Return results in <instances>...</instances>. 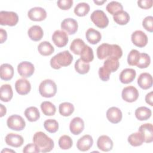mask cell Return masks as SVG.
<instances>
[{
  "mask_svg": "<svg viewBox=\"0 0 153 153\" xmlns=\"http://www.w3.org/2000/svg\"><path fill=\"white\" fill-rule=\"evenodd\" d=\"M151 58L150 56L145 53H140V57L136 66L140 69L146 68L150 65Z\"/></svg>",
  "mask_w": 153,
  "mask_h": 153,
  "instance_id": "cell-42",
  "label": "cell"
},
{
  "mask_svg": "<svg viewBox=\"0 0 153 153\" xmlns=\"http://www.w3.org/2000/svg\"><path fill=\"white\" fill-rule=\"evenodd\" d=\"M112 53L110 57L109 58H112L118 60L122 57L123 55V50L121 48L117 45V44H112Z\"/></svg>",
  "mask_w": 153,
  "mask_h": 153,
  "instance_id": "cell-45",
  "label": "cell"
},
{
  "mask_svg": "<svg viewBox=\"0 0 153 153\" xmlns=\"http://www.w3.org/2000/svg\"><path fill=\"white\" fill-rule=\"evenodd\" d=\"M80 59L84 62L89 63L93 61L94 59L93 51L92 48L87 45H85L80 54Z\"/></svg>",
  "mask_w": 153,
  "mask_h": 153,
  "instance_id": "cell-36",
  "label": "cell"
},
{
  "mask_svg": "<svg viewBox=\"0 0 153 153\" xmlns=\"http://www.w3.org/2000/svg\"><path fill=\"white\" fill-rule=\"evenodd\" d=\"M139 91L136 87L133 85H129L124 87L121 93L123 99L129 103L135 102L139 97Z\"/></svg>",
  "mask_w": 153,
  "mask_h": 153,
  "instance_id": "cell-7",
  "label": "cell"
},
{
  "mask_svg": "<svg viewBox=\"0 0 153 153\" xmlns=\"http://www.w3.org/2000/svg\"><path fill=\"white\" fill-rule=\"evenodd\" d=\"M0 38H1V43L2 44L7 40V33L5 30L2 28H0Z\"/></svg>",
  "mask_w": 153,
  "mask_h": 153,
  "instance_id": "cell-50",
  "label": "cell"
},
{
  "mask_svg": "<svg viewBox=\"0 0 153 153\" xmlns=\"http://www.w3.org/2000/svg\"><path fill=\"white\" fill-rule=\"evenodd\" d=\"M140 53L137 50H131L127 56V63L130 66H136L139 57Z\"/></svg>",
  "mask_w": 153,
  "mask_h": 153,
  "instance_id": "cell-43",
  "label": "cell"
},
{
  "mask_svg": "<svg viewBox=\"0 0 153 153\" xmlns=\"http://www.w3.org/2000/svg\"><path fill=\"white\" fill-rule=\"evenodd\" d=\"M7 124L10 129L15 131H21L26 126V123L24 119L19 115H12L10 116L7 120Z\"/></svg>",
  "mask_w": 153,
  "mask_h": 153,
  "instance_id": "cell-6",
  "label": "cell"
},
{
  "mask_svg": "<svg viewBox=\"0 0 153 153\" xmlns=\"http://www.w3.org/2000/svg\"><path fill=\"white\" fill-rule=\"evenodd\" d=\"M84 128V122L80 117H75L70 122L69 129L72 134H79Z\"/></svg>",
  "mask_w": 153,
  "mask_h": 153,
  "instance_id": "cell-18",
  "label": "cell"
},
{
  "mask_svg": "<svg viewBox=\"0 0 153 153\" xmlns=\"http://www.w3.org/2000/svg\"><path fill=\"white\" fill-rule=\"evenodd\" d=\"M136 75V71L131 68L123 69L120 74V81L123 84H129L135 78Z\"/></svg>",
  "mask_w": 153,
  "mask_h": 153,
  "instance_id": "cell-21",
  "label": "cell"
},
{
  "mask_svg": "<svg viewBox=\"0 0 153 153\" xmlns=\"http://www.w3.org/2000/svg\"><path fill=\"white\" fill-rule=\"evenodd\" d=\"M128 143L133 146H139L144 142L143 137L140 132H136L131 134L127 139Z\"/></svg>",
  "mask_w": 153,
  "mask_h": 153,
  "instance_id": "cell-34",
  "label": "cell"
},
{
  "mask_svg": "<svg viewBox=\"0 0 153 153\" xmlns=\"http://www.w3.org/2000/svg\"><path fill=\"white\" fill-rule=\"evenodd\" d=\"M152 91H151L149 93H148V94H146V96H145V101L146 102V103H148V105H149L150 106H153V103H152Z\"/></svg>",
  "mask_w": 153,
  "mask_h": 153,
  "instance_id": "cell-51",
  "label": "cell"
},
{
  "mask_svg": "<svg viewBox=\"0 0 153 153\" xmlns=\"http://www.w3.org/2000/svg\"><path fill=\"white\" fill-rule=\"evenodd\" d=\"M14 75V68L8 63H3L0 67V77L2 80L9 81Z\"/></svg>",
  "mask_w": 153,
  "mask_h": 153,
  "instance_id": "cell-23",
  "label": "cell"
},
{
  "mask_svg": "<svg viewBox=\"0 0 153 153\" xmlns=\"http://www.w3.org/2000/svg\"><path fill=\"white\" fill-rule=\"evenodd\" d=\"M138 131L140 132L145 143H151L153 141V126L151 123H145L141 125Z\"/></svg>",
  "mask_w": 153,
  "mask_h": 153,
  "instance_id": "cell-13",
  "label": "cell"
},
{
  "mask_svg": "<svg viewBox=\"0 0 153 153\" xmlns=\"http://www.w3.org/2000/svg\"><path fill=\"white\" fill-rule=\"evenodd\" d=\"M35 71L33 65L27 61L20 62L17 66V71L19 75L24 78L31 76Z\"/></svg>",
  "mask_w": 153,
  "mask_h": 153,
  "instance_id": "cell-8",
  "label": "cell"
},
{
  "mask_svg": "<svg viewBox=\"0 0 153 153\" xmlns=\"http://www.w3.org/2000/svg\"><path fill=\"white\" fill-rule=\"evenodd\" d=\"M93 143V139L89 134L84 135L79 138L76 143V147L81 151H87L89 150Z\"/></svg>",
  "mask_w": 153,
  "mask_h": 153,
  "instance_id": "cell-19",
  "label": "cell"
},
{
  "mask_svg": "<svg viewBox=\"0 0 153 153\" xmlns=\"http://www.w3.org/2000/svg\"><path fill=\"white\" fill-rule=\"evenodd\" d=\"M52 41L57 47L60 48L66 45L69 39L65 32L61 30H57L53 33Z\"/></svg>",
  "mask_w": 153,
  "mask_h": 153,
  "instance_id": "cell-10",
  "label": "cell"
},
{
  "mask_svg": "<svg viewBox=\"0 0 153 153\" xmlns=\"http://www.w3.org/2000/svg\"><path fill=\"white\" fill-rule=\"evenodd\" d=\"M24 114L30 122L36 121L40 118L39 111L35 106H30L27 108L24 112Z\"/></svg>",
  "mask_w": 153,
  "mask_h": 153,
  "instance_id": "cell-27",
  "label": "cell"
},
{
  "mask_svg": "<svg viewBox=\"0 0 153 153\" xmlns=\"http://www.w3.org/2000/svg\"><path fill=\"white\" fill-rule=\"evenodd\" d=\"M59 111L62 116L69 117L74 112V106L71 103L63 102L59 105Z\"/></svg>",
  "mask_w": 153,
  "mask_h": 153,
  "instance_id": "cell-33",
  "label": "cell"
},
{
  "mask_svg": "<svg viewBox=\"0 0 153 153\" xmlns=\"http://www.w3.org/2000/svg\"><path fill=\"white\" fill-rule=\"evenodd\" d=\"M112 44L103 43L100 45L97 48V56L99 59L103 60L110 57L112 54Z\"/></svg>",
  "mask_w": 153,
  "mask_h": 153,
  "instance_id": "cell-22",
  "label": "cell"
},
{
  "mask_svg": "<svg viewBox=\"0 0 153 153\" xmlns=\"http://www.w3.org/2000/svg\"><path fill=\"white\" fill-rule=\"evenodd\" d=\"M85 45V44L83 40L79 38H76L74 39L71 42L70 45V50L75 54L80 55Z\"/></svg>",
  "mask_w": 153,
  "mask_h": 153,
  "instance_id": "cell-30",
  "label": "cell"
},
{
  "mask_svg": "<svg viewBox=\"0 0 153 153\" xmlns=\"http://www.w3.org/2000/svg\"><path fill=\"white\" fill-rule=\"evenodd\" d=\"M106 10L111 14L114 16L115 14L123 10V7L121 3L117 1H111L108 4L106 7Z\"/></svg>",
  "mask_w": 153,
  "mask_h": 153,
  "instance_id": "cell-39",
  "label": "cell"
},
{
  "mask_svg": "<svg viewBox=\"0 0 153 153\" xmlns=\"http://www.w3.org/2000/svg\"><path fill=\"white\" fill-rule=\"evenodd\" d=\"M33 141L41 152H47L51 151L54 146V141L42 131L36 132L33 137Z\"/></svg>",
  "mask_w": 153,
  "mask_h": 153,
  "instance_id": "cell-1",
  "label": "cell"
},
{
  "mask_svg": "<svg viewBox=\"0 0 153 153\" xmlns=\"http://www.w3.org/2000/svg\"><path fill=\"white\" fill-rule=\"evenodd\" d=\"M75 69L79 74H85L90 70L89 63L83 62L81 59H78L75 63Z\"/></svg>",
  "mask_w": 153,
  "mask_h": 153,
  "instance_id": "cell-37",
  "label": "cell"
},
{
  "mask_svg": "<svg viewBox=\"0 0 153 153\" xmlns=\"http://www.w3.org/2000/svg\"><path fill=\"white\" fill-rule=\"evenodd\" d=\"M98 73L99 78L101 80H102L103 81H107L109 79L110 74L111 72L103 66L99 69Z\"/></svg>",
  "mask_w": 153,
  "mask_h": 153,
  "instance_id": "cell-46",
  "label": "cell"
},
{
  "mask_svg": "<svg viewBox=\"0 0 153 153\" xmlns=\"http://www.w3.org/2000/svg\"><path fill=\"white\" fill-rule=\"evenodd\" d=\"M90 5L86 2L78 3L74 8V13L79 17L86 16L90 11Z\"/></svg>",
  "mask_w": 153,
  "mask_h": 153,
  "instance_id": "cell-35",
  "label": "cell"
},
{
  "mask_svg": "<svg viewBox=\"0 0 153 153\" xmlns=\"http://www.w3.org/2000/svg\"><path fill=\"white\" fill-rule=\"evenodd\" d=\"M73 60V56L69 51L60 52L53 56L50 60V65L54 69H59L62 66L70 65Z\"/></svg>",
  "mask_w": 153,
  "mask_h": 153,
  "instance_id": "cell-2",
  "label": "cell"
},
{
  "mask_svg": "<svg viewBox=\"0 0 153 153\" xmlns=\"http://www.w3.org/2000/svg\"><path fill=\"white\" fill-rule=\"evenodd\" d=\"M5 143L12 147H20L24 142L23 137L20 135L13 133H8L5 138Z\"/></svg>",
  "mask_w": 153,
  "mask_h": 153,
  "instance_id": "cell-17",
  "label": "cell"
},
{
  "mask_svg": "<svg viewBox=\"0 0 153 153\" xmlns=\"http://www.w3.org/2000/svg\"><path fill=\"white\" fill-rule=\"evenodd\" d=\"M44 127L49 133H54L59 129V123L54 119H48L44 121Z\"/></svg>",
  "mask_w": 153,
  "mask_h": 153,
  "instance_id": "cell-40",
  "label": "cell"
},
{
  "mask_svg": "<svg viewBox=\"0 0 153 153\" xmlns=\"http://www.w3.org/2000/svg\"><path fill=\"white\" fill-rule=\"evenodd\" d=\"M137 84L143 90L150 88L152 86V77L151 75L148 72L140 74L137 78Z\"/></svg>",
  "mask_w": 153,
  "mask_h": 153,
  "instance_id": "cell-20",
  "label": "cell"
},
{
  "mask_svg": "<svg viewBox=\"0 0 153 153\" xmlns=\"http://www.w3.org/2000/svg\"><path fill=\"white\" fill-rule=\"evenodd\" d=\"M135 116L140 121H145L148 120L152 114L151 110L146 106H140L135 111Z\"/></svg>",
  "mask_w": 153,
  "mask_h": 153,
  "instance_id": "cell-28",
  "label": "cell"
},
{
  "mask_svg": "<svg viewBox=\"0 0 153 153\" xmlns=\"http://www.w3.org/2000/svg\"><path fill=\"white\" fill-rule=\"evenodd\" d=\"M131 39L134 45L140 48L146 46L148 41L147 35L142 30H136L133 32Z\"/></svg>",
  "mask_w": 153,
  "mask_h": 153,
  "instance_id": "cell-11",
  "label": "cell"
},
{
  "mask_svg": "<svg viewBox=\"0 0 153 153\" xmlns=\"http://www.w3.org/2000/svg\"><path fill=\"white\" fill-rule=\"evenodd\" d=\"M106 1V0H103V1H94L93 2L95 3V4H96L97 5H102L104 2H105Z\"/></svg>",
  "mask_w": 153,
  "mask_h": 153,
  "instance_id": "cell-53",
  "label": "cell"
},
{
  "mask_svg": "<svg viewBox=\"0 0 153 153\" xmlns=\"http://www.w3.org/2000/svg\"><path fill=\"white\" fill-rule=\"evenodd\" d=\"M122 112L117 107H111L106 111L107 119L113 124H117L120 123L122 120Z\"/></svg>",
  "mask_w": 153,
  "mask_h": 153,
  "instance_id": "cell-14",
  "label": "cell"
},
{
  "mask_svg": "<svg viewBox=\"0 0 153 153\" xmlns=\"http://www.w3.org/2000/svg\"><path fill=\"white\" fill-rule=\"evenodd\" d=\"M143 27L148 32H153V17L149 16L146 17L142 21Z\"/></svg>",
  "mask_w": 153,
  "mask_h": 153,
  "instance_id": "cell-44",
  "label": "cell"
},
{
  "mask_svg": "<svg viewBox=\"0 0 153 153\" xmlns=\"http://www.w3.org/2000/svg\"><path fill=\"white\" fill-rule=\"evenodd\" d=\"M13 92L11 86L10 84H3L0 88L1 100L4 102L10 101L13 97Z\"/></svg>",
  "mask_w": 153,
  "mask_h": 153,
  "instance_id": "cell-25",
  "label": "cell"
},
{
  "mask_svg": "<svg viewBox=\"0 0 153 153\" xmlns=\"http://www.w3.org/2000/svg\"><path fill=\"white\" fill-rule=\"evenodd\" d=\"M41 109L42 113L47 116L54 115L56 111L55 105L49 101L42 102L41 104Z\"/></svg>",
  "mask_w": 153,
  "mask_h": 153,
  "instance_id": "cell-31",
  "label": "cell"
},
{
  "mask_svg": "<svg viewBox=\"0 0 153 153\" xmlns=\"http://www.w3.org/2000/svg\"><path fill=\"white\" fill-rule=\"evenodd\" d=\"M39 92L42 97L46 98L52 97L57 92L56 84L51 79H45L39 85Z\"/></svg>",
  "mask_w": 153,
  "mask_h": 153,
  "instance_id": "cell-3",
  "label": "cell"
},
{
  "mask_svg": "<svg viewBox=\"0 0 153 153\" xmlns=\"http://www.w3.org/2000/svg\"><path fill=\"white\" fill-rule=\"evenodd\" d=\"M57 6L63 10H67L71 8L73 4L72 0H59L57 2Z\"/></svg>",
  "mask_w": 153,
  "mask_h": 153,
  "instance_id": "cell-47",
  "label": "cell"
},
{
  "mask_svg": "<svg viewBox=\"0 0 153 153\" xmlns=\"http://www.w3.org/2000/svg\"><path fill=\"white\" fill-rule=\"evenodd\" d=\"M15 88L17 93L20 95H26L28 94L31 89L30 83L25 78H20L16 81L15 83Z\"/></svg>",
  "mask_w": 153,
  "mask_h": 153,
  "instance_id": "cell-15",
  "label": "cell"
},
{
  "mask_svg": "<svg viewBox=\"0 0 153 153\" xmlns=\"http://www.w3.org/2000/svg\"><path fill=\"white\" fill-rule=\"evenodd\" d=\"M27 34L31 40L33 41H38L42 38L44 32L41 26L38 25H33L28 29Z\"/></svg>",
  "mask_w": 153,
  "mask_h": 153,
  "instance_id": "cell-24",
  "label": "cell"
},
{
  "mask_svg": "<svg viewBox=\"0 0 153 153\" xmlns=\"http://www.w3.org/2000/svg\"><path fill=\"white\" fill-rule=\"evenodd\" d=\"M38 50L40 54L44 56L51 55L54 51V48L50 42L43 41L38 46Z\"/></svg>",
  "mask_w": 153,
  "mask_h": 153,
  "instance_id": "cell-29",
  "label": "cell"
},
{
  "mask_svg": "<svg viewBox=\"0 0 153 153\" xmlns=\"http://www.w3.org/2000/svg\"><path fill=\"white\" fill-rule=\"evenodd\" d=\"M85 37L88 42L91 44H97L102 39L101 33L93 28H89L86 31Z\"/></svg>",
  "mask_w": 153,
  "mask_h": 153,
  "instance_id": "cell-26",
  "label": "cell"
},
{
  "mask_svg": "<svg viewBox=\"0 0 153 153\" xmlns=\"http://www.w3.org/2000/svg\"><path fill=\"white\" fill-rule=\"evenodd\" d=\"M27 16L32 21L40 22L45 19L47 17V12L42 7H35L29 10Z\"/></svg>",
  "mask_w": 153,
  "mask_h": 153,
  "instance_id": "cell-9",
  "label": "cell"
},
{
  "mask_svg": "<svg viewBox=\"0 0 153 153\" xmlns=\"http://www.w3.org/2000/svg\"><path fill=\"white\" fill-rule=\"evenodd\" d=\"M59 145L62 149H69L73 144L72 139L68 135H63L59 139Z\"/></svg>",
  "mask_w": 153,
  "mask_h": 153,
  "instance_id": "cell-41",
  "label": "cell"
},
{
  "mask_svg": "<svg viewBox=\"0 0 153 153\" xmlns=\"http://www.w3.org/2000/svg\"><path fill=\"white\" fill-rule=\"evenodd\" d=\"M120 62L118 60L112 58H107L103 63V66L111 72H115L119 68Z\"/></svg>",
  "mask_w": 153,
  "mask_h": 153,
  "instance_id": "cell-38",
  "label": "cell"
},
{
  "mask_svg": "<svg viewBox=\"0 0 153 153\" xmlns=\"http://www.w3.org/2000/svg\"><path fill=\"white\" fill-rule=\"evenodd\" d=\"M97 146L99 149L104 152H108L113 148L112 139L106 135H102L99 137L97 140Z\"/></svg>",
  "mask_w": 153,
  "mask_h": 153,
  "instance_id": "cell-16",
  "label": "cell"
},
{
  "mask_svg": "<svg viewBox=\"0 0 153 153\" xmlns=\"http://www.w3.org/2000/svg\"><path fill=\"white\" fill-rule=\"evenodd\" d=\"M0 108H1V115H0V117H2L4 115H5L6 112H7V109L2 104H0Z\"/></svg>",
  "mask_w": 153,
  "mask_h": 153,
  "instance_id": "cell-52",
  "label": "cell"
},
{
  "mask_svg": "<svg viewBox=\"0 0 153 153\" xmlns=\"http://www.w3.org/2000/svg\"><path fill=\"white\" fill-rule=\"evenodd\" d=\"M78 25L75 19L72 18H66L61 23V29L66 31L69 35L75 33L78 30Z\"/></svg>",
  "mask_w": 153,
  "mask_h": 153,
  "instance_id": "cell-12",
  "label": "cell"
},
{
  "mask_svg": "<svg viewBox=\"0 0 153 153\" xmlns=\"http://www.w3.org/2000/svg\"><path fill=\"white\" fill-rule=\"evenodd\" d=\"M152 0H140L137 1L138 6L143 9H149L152 7Z\"/></svg>",
  "mask_w": 153,
  "mask_h": 153,
  "instance_id": "cell-49",
  "label": "cell"
},
{
  "mask_svg": "<svg viewBox=\"0 0 153 153\" xmlns=\"http://www.w3.org/2000/svg\"><path fill=\"white\" fill-rule=\"evenodd\" d=\"M19 21L17 14L13 11H1L0 12V25L2 26H14Z\"/></svg>",
  "mask_w": 153,
  "mask_h": 153,
  "instance_id": "cell-5",
  "label": "cell"
},
{
  "mask_svg": "<svg viewBox=\"0 0 153 153\" xmlns=\"http://www.w3.org/2000/svg\"><path fill=\"white\" fill-rule=\"evenodd\" d=\"M114 20L120 25H125L130 20L129 14L125 11H121L113 16Z\"/></svg>",
  "mask_w": 153,
  "mask_h": 153,
  "instance_id": "cell-32",
  "label": "cell"
},
{
  "mask_svg": "<svg viewBox=\"0 0 153 153\" xmlns=\"http://www.w3.org/2000/svg\"><path fill=\"white\" fill-rule=\"evenodd\" d=\"M91 20L98 27L103 29L108 26L109 19L103 11L96 10L94 11L90 16Z\"/></svg>",
  "mask_w": 153,
  "mask_h": 153,
  "instance_id": "cell-4",
  "label": "cell"
},
{
  "mask_svg": "<svg viewBox=\"0 0 153 153\" xmlns=\"http://www.w3.org/2000/svg\"><path fill=\"white\" fill-rule=\"evenodd\" d=\"M1 152H15L14 151L11 150V149H7V148H5V149H3Z\"/></svg>",
  "mask_w": 153,
  "mask_h": 153,
  "instance_id": "cell-54",
  "label": "cell"
},
{
  "mask_svg": "<svg viewBox=\"0 0 153 153\" xmlns=\"http://www.w3.org/2000/svg\"><path fill=\"white\" fill-rule=\"evenodd\" d=\"M23 152L25 153H27V152H35L38 153L40 152V149L38 147V146L34 143H29L26 145L23 149Z\"/></svg>",
  "mask_w": 153,
  "mask_h": 153,
  "instance_id": "cell-48",
  "label": "cell"
}]
</instances>
